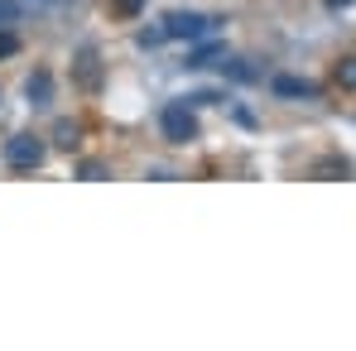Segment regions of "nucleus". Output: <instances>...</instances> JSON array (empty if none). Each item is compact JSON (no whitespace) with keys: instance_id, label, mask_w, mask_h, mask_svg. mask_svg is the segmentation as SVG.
Wrapping results in <instances>:
<instances>
[{"instance_id":"obj_7","label":"nucleus","mask_w":356,"mask_h":351,"mask_svg":"<svg viewBox=\"0 0 356 351\" xmlns=\"http://www.w3.org/2000/svg\"><path fill=\"white\" fill-rule=\"evenodd\" d=\"M54 145H58V149H77V145H82V125H77V120H58V125H54Z\"/></svg>"},{"instance_id":"obj_11","label":"nucleus","mask_w":356,"mask_h":351,"mask_svg":"<svg viewBox=\"0 0 356 351\" xmlns=\"http://www.w3.org/2000/svg\"><path fill=\"white\" fill-rule=\"evenodd\" d=\"M227 67V77H236V82H255V67H245V63H222Z\"/></svg>"},{"instance_id":"obj_15","label":"nucleus","mask_w":356,"mask_h":351,"mask_svg":"<svg viewBox=\"0 0 356 351\" xmlns=\"http://www.w3.org/2000/svg\"><path fill=\"white\" fill-rule=\"evenodd\" d=\"M15 49H19V39H15V34H0V58H10Z\"/></svg>"},{"instance_id":"obj_5","label":"nucleus","mask_w":356,"mask_h":351,"mask_svg":"<svg viewBox=\"0 0 356 351\" xmlns=\"http://www.w3.org/2000/svg\"><path fill=\"white\" fill-rule=\"evenodd\" d=\"M270 87H275V97H294V101H313L318 97V82H308V77H275Z\"/></svg>"},{"instance_id":"obj_14","label":"nucleus","mask_w":356,"mask_h":351,"mask_svg":"<svg viewBox=\"0 0 356 351\" xmlns=\"http://www.w3.org/2000/svg\"><path fill=\"white\" fill-rule=\"evenodd\" d=\"M111 5H116L120 15H140L145 10V0H111Z\"/></svg>"},{"instance_id":"obj_10","label":"nucleus","mask_w":356,"mask_h":351,"mask_svg":"<svg viewBox=\"0 0 356 351\" xmlns=\"http://www.w3.org/2000/svg\"><path fill=\"white\" fill-rule=\"evenodd\" d=\"M313 174H318V178H347V174H352V164H347V159H323Z\"/></svg>"},{"instance_id":"obj_8","label":"nucleus","mask_w":356,"mask_h":351,"mask_svg":"<svg viewBox=\"0 0 356 351\" xmlns=\"http://www.w3.org/2000/svg\"><path fill=\"white\" fill-rule=\"evenodd\" d=\"M337 87H342V92H356V54L337 63Z\"/></svg>"},{"instance_id":"obj_12","label":"nucleus","mask_w":356,"mask_h":351,"mask_svg":"<svg viewBox=\"0 0 356 351\" xmlns=\"http://www.w3.org/2000/svg\"><path fill=\"white\" fill-rule=\"evenodd\" d=\"M77 174H82V178H92V183H97V178H106V174H111V169H106L102 159H87V164H82Z\"/></svg>"},{"instance_id":"obj_4","label":"nucleus","mask_w":356,"mask_h":351,"mask_svg":"<svg viewBox=\"0 0 356 351\" xmlns=\"http://www.w3.org/2000/svg\"><path fill=\"white\" fill-rule=\"evenodd\" d=\"M72 77H77V87H82V92H102V58H97V49H92V44H82V49H77Z\"/></svg>"},{"instance_id":"obj_6","label":"nucleus","mask_w":356,"mask_h":351,"mask_svg":"<svg viewBox=\"0 0 356 351\" xmlns=\"http://www.w3.org/2000/svg\"><path fill=\"white\" fill-rule=\"evenodd\" d=\"M24 97H29V106H49V101H54V77L39 67V72L24 82Z\"/></svg>"},{"instance_id":"obj_16","label":"nucleus","mask_w":356,"mask_h":351,"mask_svg":"<svg viewBox=\"0 0 356 351\" xmlns=\"http://www.w3.org/2000/svg\"><path fill=\"white\" fill-rule=\"evenodd\" d=\"M347 5H356V0H327V10H347Z\"/></svg>"},{"instance_id":"obj_2","label":"nucleus","mask_w":356,"mask_h":351,"mask_svg":"<svg viewBox=\"0 0 356 351\" xmlns=\"http://www.w3.org/2000/svg\"><path fill=\"white\" fill-rule=\"evenodd\" d=\"M222 19L217 15H197V10H174L169 19H164V39H207L212 29H217Z\"/></svg>"},{"instance_id":"obj_3","label":"nucleus","mask_w":356,"mask_h":351,"mask_svg":"<svg viewBox=\"0 0 356 351\" xmlns=\"http://www.w3.org/2000/svg\"><path fill=\"white\" fill-rule=\"evenodd\" d=\"M44 159H49V145H44L39 135H10V140H5V164H10V169L29 174V169H39Z\"/></svg>"},{"instance_id":"obj_13","label":"nucleus","mask_w":356,"mask_h":351,"mask_svg":"<svg viewBox=\"0 0 356 351\" xmlns=\"http://www.w3.org/2000/svg\"><path fill=\"white\" fill-rule=\"evenodd\" d=\"M164 44V24L159 29H140V49H159Z\"/></svg>"},{"instance_id":"obj_1","label":"nucleus","mask_w":356,"mask_h":351,"mask_svg":"<svg viewBox=\"0 0 356 351\" xmlns=\"http://www.w3.org/2000/svg\"><path fill=\"white\" fill-rule=\"evenodd\" d=\"M159 135H164L169 145L197 140V116H193V106H188V101H169V106L159 111Z\"/></svg>"},{"instance_id":"obj_9","label":"nucleus","mask_w":356,"mask_h":351,"mask_svg":"<svg viewBox=\"0 0 356 351\" xmlns=\"http://www.w3.org/2000/svg\"><path fill=\"white\" fill-rule=\"evenodd\" d=\"M212 58H227V49H222V44H207V49H197V54H188V67H207Z\"/></svg>"}]
</instances>
